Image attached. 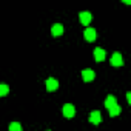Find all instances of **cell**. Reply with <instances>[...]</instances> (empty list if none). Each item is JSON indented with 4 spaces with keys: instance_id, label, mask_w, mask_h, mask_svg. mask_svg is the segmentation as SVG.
<instances>
[{
    "instance_id": "cell-1",
    "label": "cell",
    "mask_w": 131,
    "mask_h": 131,
    "mask_svg": "<svg viewBox=\"0 0 131 131\" xmlns=\"http://www.w3.org/2000/svg\"><path fill=\"white\" fill-rule=\"evenodd\" d=\"M62 111H63V116L68 117V119H71V117L76 116V108H74V105H71V103H65Z\"/></svg>"
},
{
    "instance_id": "cell-2",
    "label": "cell",
    "mask_w": 131,
    "mask_h": 131,
    "mask_svg": "<svg viewBox=\"0 0 131 131\" xmlns=\"http://www.w3.org/2000/svg\"><path fill=\"white\" fill-rule=\"evenodd\" d=\"M111 65L113 67H122L123 65V59H122V54L120 52H114L113 56H111Z\"/></svg>"
},
{
    "instance_id": "cell-3",
    "label": "cell",
    "mask_w": 131,
    "mask_h": 131,
    "mask_svg": "<svg viewBox=\"0 0 131 131\" xmlns=\"http://www.w3.org/2000/svg\"><path fill=\"white\" fill-rule=\"evenodd\" d=\"M94 77H96V73H94L93 70L86 68V70L82 71V79H83L85 82H91V80H94Z\"/></svg>"
},
{
    "instance_id": "cell-4",
    "label": "cell",
    "mask_w": 131,
    "mask_h": 131,
    "mask_svg": "<svg viewBox=\"0 0 131 131\" xmlns=\"http://www.w3.org/2000/svg\"><path fill=\"white\" fill-rule=\"evenodd\" d=\"M91 19H93V17H91V13H88V11H83V13L79 14V20H80L82 25H90Z\"/></svg>"
},
{
    "instance_id": "cell-5",
    "label": "cell",
    "mask_w": 131,
    "mask_h": 131,
    "mask_svg": "<svg viewBox=\"0 0 131 131\" xmlns=\"http://www.w3.org/2000/svg\"><path fill=\"white\" fill-rule=\"evenodd\" d=\"M83 36H85V39H86L88 42H94V40L97 39V37H96L97 34H96V29H94V28H86L85 32H83Z\"/></svg>"
},
{
    "instance_id": "cell-6",
    "label": "cell",
    "mask_w": 131,
    "mask_h": 131,
    "mask_svg": "<svg viewBox=\"0 0 131 131\" xmlns=\"http://www.w3.org/2000/svg\"><path fill=\"white\" fill-rule=\"evenodd\" d=\"M45 86H46V91H56V90L59 88V82H57L56 79H52V77H49V79L46 80V83H45Z\"/></svg>"
},
{
    "instance_id": "cell-7",
    "label": "cell",
    "mask_w": 131,
    "mask_h": 131,
    "mask_svg": "<svg viewBox=\"0 0 131 131\" xmlns=\"http://www.w3.org/2000/svg\"><path fill=\"white\" fill-rule=\"evenodd\" d=\"M90 122L94 123V125H99L102 122V116H100V111H91L90 114Z\"/></svg>"
},
{
    "instance_id": "cell-8",
    "label": "cell",
    "mask_w": 131,
    "mask_h": 131,
    "mask_svg": "<svg viewBox=\"0 0 131 131\" xmlns=\"http://www.w3.org/2000/svg\"><path fill=\"white\" fill-rule=\"evenodd\" d=\"M51 34H52L54 37H60V36L63 34V26H62L60 23H54L52 28H51Z\"/></svg>"
},
{
    "instance_id": "cell-9",
    "label": "cell",
    "mask_w": 131,
    "mask_h": 131,
    "mask_svg": "<svg viewBox=\"0 0 131 131\" xmlns=\"http://www.w3.org/2000/svg\"><path fill=\"white\" fill-rule=\"evenodd\" d=\"M105 57H106L105 49H102V48H96V49H94V59H96L97 62H102Z\"/></svg>"
},
{
    "instance_id": "cell-10",
    "label": "cell",
    "mask_w": 131,
    "mask_h": 131,
    "mask_svg": "<svg viewBox=\"0 0 131 131\" xmlns=\"http://www.w3.org/2000/svg\"><path fill=\"white\" fill-rule=\"evenodd\" d=\"M117 105V100H116V97L113 96V94H110L108 97H106V100H105V106L110 110V108H113V106H116Z\"/></svg>"
},
{
    "instance_id": "cell-11",
    "label": "cell",
    "mask_w": 131,
    "mask_h": 131,
    "mask_svg": "<svg viewBox=\"0 0 131 131\" xmlns=\"http://www.w3.org/2000/svg\"><path fill=\"white\" fill-rule=\"evenodd\" d=\"M120 111H122V108H120L119 105H116V106L110 108V116H111V117H114V116H119V114H120Z\"/></svg>"
},
{
    "instance_id": "cell-12",
    "label": "cell",
    "mask_w": 131,
    "mask_h": 131,
    "mask_svg": "<svg viewBox=\"0 0 131 131\" xmlns=\"http://www.w3.org/2000/svg\"><path fill=\"white\" fill-rule=\"evenodd\" d=\"M9 93V86L5 85V83H0V97H3Z\"/></svg>"
},
{
    "instance_id": "cell-13",
    "label": "cell",
    "mask_w": 131,
    "mask_h": 131,
    "mask_svg": "<svg viewBox=\"0 0 131 131\" xmlns=\"http://www.w3.org/2000/svg\"><path fill=\"white\" fill-rule=\"evenodd\" d=\"M9 131H22V125L19 122H13L9 125Z\"/></svg>"
},
{
    "instance_id": "cell-14",
    "label": "cell",
    "mask_w": 131,
    "mask_h": 131,
    "mask_svg": "<svg viewBox=\"0 0 131 131\" xmlns=\"http://www.w3.org/2000/svg\"><path fill=\"white\" fill-rule=\"evenodd\" d=\"M126 99H128V102L131 103V93H126Z\"/></svg>"
}]
</instances>
